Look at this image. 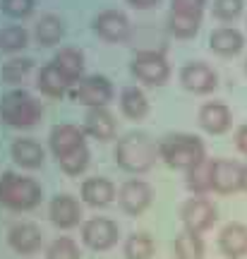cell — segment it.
<instances>
[{"mask_svg":"<svg viewBox=\"0 0 247 259\" xmlns=\"http://www.w3.org/2000/svg\"><path fill=\"white\" fill-rule=\"evenodd\" d=\"M199 125L209 135H221L230 127V111L226 103H219V101H211V103H204L199 108Z\"/></svg>","mask_w":247,"mask_h":259,"instance_id":"9a60e30c","label":"cell"},{"mask_svg":"<svg viewBox=\"0 0 247 259\" xmlns=\"http://www.w3.org/2000/svg\"><path fill=\"white\" fill-rule=\"evenodd\" d=\"M242 190L247 192V166L242 168Z\"/></svg>","mask_w":247,"mask_h":259,"instance_id":"f35d334b","label":"cell"},{"mask_svg":"<svg viewBox=\"0 0 247 259\" xmlns=\"http://www.w3.org/2000/svg\"><path fill=\"white\" fill-rule=\"evenodd\" d=\"M8 240L12 245V250L29 254V252H36L41 247V231L34 223H17V226L10 228Z\"/></svg>","mask_w":247,"mask_h":259,"instance_id":"2e32d148","label":"cell"},{"mask_svg":"<svg viewBox=\"0 0 247 259\" xmlns=\"http://www.w3.org/2000/svg\"><path fill=\"white\" fill-rule=\"evenodd\" d=\"M41 202V187L31 180V178H19L15 173H5L0 178V204L22 211V209H31Z\"/></svg>","mask_w":247,"mask_h":259,"instance_id":"3957f363","label":"cell"},{"mask_svg":"<svg viewBox=\"0 0 247 259\" xmlns=\"http://www.w3.org/2000/svg\"><path fill=\"white\" fill-rule=\"evenodd\" d=\"M180 216H183L185 228L190 233H201L214 226V221H216V209H214V204H211L209 199L194 197V199L183 204Z\"/></svg>","mask_w":247,"mask_h":259,"instance_id":"52a82bcc","label":"cell"},{"mask_svg":"<svg viewBox=\"0 0 247 259\" xmlns=\"http://www.w3.org/2000/svg\"><path fill=\"white\" fill-rule=\"evenodd\" d=\"M82 238L92 250H108L118 240V226L108 219H92L84 223Z\"/></svg>","mask_w":247,"mask_h":259,"instance_id":"9c48e42d","label":"cell"},{"mask_svg":"<svg viewBox=\"0 0 247 259\" xmlns=\"http://www.w3.org/2000/svg\"><path fill=\"white\" fill-rule=\"evenodd\" d=\"M240 187H242V166L238 161H228V158L214 161V190L228 194Z\"/></svg>","mask_w":247,"mask_h":259,"instance_id":"4fadbf2b","label":"cell"},{"mask_svg":"<svg viewBox=\"0 0 247 259\" xmlns=\"http://www.w3.org/2000/svg\"><path fill=\"white\" fill-rule=\"evenodd\" d=\"M82 147H87V144H84V135L79 132V127H74V125H55L51 130V149H53L58 161L74 154L77 149Z\"/></svg>","mask_w":247,"mask_h":259,"instance_id":"8fae6325","label":"cell"},{"mask_svg":"<svg viewBox=\"0 0 247 259\" xmlns=\"http://www.w3.org/2000/svg\"><path fill=\"white\" fill-rule=\"evenodd\" d=\"M120 206L125 209L128 213H142L151 202V187L142 180H128L125 185L120 187Z\"/></svg>","mask_w":247,"mask_h":259,"instance_id":"7c38bea8","label":"cell"},{"mask_svg":"<svg viewBox=\"0 0 247 259\" xmlns=\"http://www.w3.org/2000/svg\"><path fill=\"white\" fill-rule=\"evenodd\" d=\"M132 8H139V10H147V8H154L158 0H128Z\"/></svg>","mask_w":247,"mask_h":259,"instance_id":"74e56055","label":"cell"},{"mask_svg":"<svg viewBox=\"0 0 247 259\" xmlns=\"http://www.w3.org/2000/svg\"><path fill=\"white\" fill-rule=\"evenodd\" d=\"M94 31L106 41H125L130 36V22L118 10H103L94 19Z\"/></svg>","mask_w":247,"mask_h":259,"instance_id":"30bf717a","label":"cell"},{"mask_svg":"<svg viewBox=\"0 0 247 259\" xmlns=\"http://www.w3.org/2000/svg\"><path fill=\"white\" fill-rule=\"evenodd\" d=\"M72 99L77 103L92 106V108H103L113 99V87H110L106 77L94 74V77H87V79L79 82V87L72 92Z\"/></svg>","mask_w":247,"mask_h":259,"instance_id":"8992f818","label":"cell"},{"mask_svg":"<svg viewBox=\"0 0 247 259\" xmlns=\"http://www.w3.org/2000/svg\"><path fill=\"white\" fill-rule=\"evenodd\" d=\"M242 12V0H214V17L230 22Z\"/></svg>","mask_w":247,"mask_h":259,"instance_id":"836d02e7","label":"cell"},{"mask_svg":"<svg viewBox=\"0 0 247 259\" xmlns=\"http://www.w3.org/2000/svg\"><path fill=\"white\" fill-rule=\"evenodd\" d=\"M10 151H12V158L17 161L19 166H24V168L44 166V158H46L44 149L38 147L34 139H17V142L12 144Z\"/></svg>","mask_w":247,"mask_h":259,"instance_id":"7402d4cb","label":"cell"},{"mask_svg":"<svg viewBox=\"0 0 247 259\" xmlns=\"http://www.w3.org/2000/svg\"><path fill=\"white\" fill-rule=\"evenodd\" d=\"M175 254L178 259H201L204 257V242L199 233L185 231L175 238Z\"/></svg>","mask_w":247,"mask_h":259,"instance_id":"4316f807","label":"cell"},{"mask_svg":"<svg viewBox=\"0 0 247 259\" xmlns=\"http://www.w3.org/2000/svg\"><path fill=\"white\" fill-rule=\"evenodd\" d=\"M180 84H183L187 92H194V94H209L216 89V72L211 70L209 65L204 63H187L180 70Z\"/></svg>","mask_w":247,"mask_h":259,"instance_id":"ba28073f","label":"cell"},{"mask_svg":"<svg viewBox=\"0 0 247 259\" xmlns=\"http://www.w3.org/2000/svg\"><path fill=\"white\" fill-rule=\"evenodd\" d=\"M29 70H31V60H19V58H15V60H10V63L3 67V79L10 84L24 82Z\"/></svg>","mask_w":247,"mask_h":259,"instance_id":"1f68e13d","label":"cell"},{"mask_svg":"<svg viewBox=\"0 0 247 259\" xmlns=\"http://www.w3.org/2000/svg\"><path fill=\"white\" fill-rule=\"evenodd\" d=\"M53 63L58 65L72 82L74 79H79L82 72H84V58L77 48H63V51H58L55 58H53Z\"/></svg>","mask_w":247,"mask_h":259,"instance_id":"484cf974","label":"cell"},{"mask_svg":"<svg viewBox=\"0 0 247 259\" xmlns=\"http://www.w3.org/2000/svg\"><path fill=\"white\" fill-rule=\"evenodd\" d=\"M242 44H245L242 34H240L238 29H230V27L214 29L211 36H209L211 51L219 53V56H235V53H240Z\"/></svg>","mask_w":247,"mask_h":259,"instance_id":"ac0fdd59","label":"cell"},{"mask_svg":"<svg viewBox=\"0 0 247 259\" xmlns=\"http://www.w3.org/2000/svg\"><path fill=\"white\" fill-rule=\"evenodd\" d=\"M132 74L139 82L149 84V87H161L168 82L171 77V67L166 63V58L156 51H142L132 60Z\"/></svg>","mask_w":247,"mask_h":259,"instance_id":"5b68a950","label":"cell"},{"mask_svg":"<svg viewBox=\"0 0 247 259\" xmlns=\"http://www.w3.org/2000/svg\"><path fill=\"white\" fill-rule=\"evenodd\" d=\"M245 72H247V63H245Z\"/></svg>","mask_w":247,"mask_h":259,"instance_id":"ab89813d","label":"cell"},{"mask_svg":"<svg viewBox=\"0 0 247 259\" xmlns=\"http://www.w3.org/2000/svg\"><path fill=\"white\" fill-rule=\"evenodd\" d=\"M38 89L44 94H48V96H63L67 89H70V84H72V79L67 77V74L58 67L55 63H51V65H46L41 72H38Z\"/></svg>","mask_w":247,"mask_h":259,"instance_id":"d6986e66","label":"cell"},{"mask_svg":"<svg viewBox=\"0 0 247 259\" xmlns=\"http://www.w3.org/2000/svg\"><path fill=\"white\" fill-rule=\"evenodd\" d=\"M235 144H238V149L247 156V125H242V127L238 130V135H235Z\"/></svg>","mask_w":247,"mask_h":259,"instance_id":"8d00e7d4","label":"cell"},{"mask_svg":"<svg viewBox=\"0 0 247 259\" xmlns=\"http://www.w3.org/2000/svg\"><path fill=\"white\" fill-rule=\"evenodd\" d=\"M115 190L106 178H89L82 183V199L92 206H106L113 202Z\"/></svg>","mask_w":247,"mask_h":259,"instance_id":"44dd1931","label":"cell"},{"mask_svg":"<svg viewBox=\"0 0 247 259\" xmlns=\"http://www.w3.org/2000/svg\"><path fill=\"white\" fill-rule=\"evenodd\" d=\"M29 34L22 27H8L0 31V48L3 51H22L27 46Z\"/></svg>","mask_w":247,"mask_h":259,"instance_id":"f546056e","label":"cell"},{"mask_svg":"<svg viewBox=\"0 0 247 259\" xmlns=\"http://www.w3.org/2000/svg\"><path fill=\"white\" fill-rule=\"evenodd\" d=\"M201 17H192V15H178V12H171L168 17V29L171 34H175L178 38H190L199 31Z\"/></svg>","mask_w":247,"mask_h":259,"instance_id":"83f0119b","label":"cell"},{"mask_svg":"<svg viewBox=\"0 0 247 259\" xmlns=\"http://www.w3.org/2000/svg\"><path fill=\"white\" fill-rule=\"evenodd\" d=\"M158 156L171 168H187L192 170L204 161V144L194 135H166L158 142Z\"/></svg>","mask_w":247,"mask_h":259,"instance_id":"7a4b0ae2","label":"cell"},{"mask_svg":"<svg viewBox=\"0 0 247 259\" xmlns=\"http://www.w3.org/2000/svg\"><path fill=\"white\" fill-rule=\"evenodd\" d=\"M58 163H60V168H63L65 173H70V176H77V173H82L84 168H87V163H89V149H87V147L77 149L74 154H70V156L60 158Z\"/></svg>","mask_w":247,"mask_h":259,"instance_id":"4dcf8cb0","label":"cell"},{"mask_svg":"<svg viewBox=\"0 0 247 259\" xmlns=\"http://www.w3.org/2000/svg\"><path fill=\"white\" fill-rule=\"evenodd\" d=\"M79 204L74 202L70 194H58L53 202H51V221L60 228H72L79 221Z\"/></svg>","mask_w":247,"mask_h":259,"instance_id":"e0dca14e","label":"cell"},{"mask_svg":"<svg viewBox=\"0 0 247 259\" xmlns=\"http://www.w3.org/2000/svg\"><path fill=\"white\" fill-rule=\"evenodd\" d=\"M120 108H122V113H125L128 118L139 120V118H144L149 111L147 96L139 92L137 87H125L122 94H120Z\"/></svg>","mask_w":247,"mask_h":259,"instance_id":"603a6c76","label":"cell"},{"mask_svg":"<svg viewBox=\"0 0 247 259\" xmlns=\"http://www.w3.org/2000/svg\"><path fill=\"white\" fill-rule=\"evenodd\" d=\"M84 127H87V132L92 137L101 139V142H106V139L115 135V120H113V115L106 108H92L87 113V118H84Z\"/></svg>","mask_w":247,"mask_h":259,"instance_id":"ffe728a7","label":"cell"},{"mask_svg":"<svg viewBox=\"0 0 247 259\" xmlns=\"http://www.w3.org/2000/svg\"><path fill=\"white\" fill-rule=\"evenodd\" d=\"M158 147L144 132H130L115 147V161L130 173H144L154 166Z\"/></svg>","mask_w":247,"mask_h":259,"instance_id":"6da1fadb","label":"cell"},{"mask_svg":"<svg viewBox=\"0 0 247 259\" xmlns=\"http://www.w3.org/2000/svg\"><path fill=\"white\" fill-rule=\"evenodd\" d=\"M204 5H207V0H171V12L201 17V10H204Z\"/></svg>","mask_w":247,"mask_h":259,"instance_id":"e575fe53","label":"cell"},{"mask_svg":"<svg viewBox=\"0 0 247 259\" xmlns=\"http://www.w3.org/2000/svg\"><path fill=\"white\" fill-rule=\"evenodd\" d=\"M65 34V24L60 17H55V15H44V17L38 19L36 24V41L41 46H53L58 44Z\"/></svg>","mask_w":247,"mask_h":259,"instance_id":"d4e9b609","label":"cell"},{"mask_svg":"<svg viewBox=\"0 0 247 259\" xmlns=\"http://www.w3.org/2000/svg\"><path fill=\"white\" fill-rule=\"evenodd\" d=\"M187 187L197 194H204L214 190V161L211 158H204L199 166H194L190 173H187Z\"/></svg>","mask_w":247,"mask_h":259,"instance_id":"cb8c5ba5","label":"cell"},{"mask_svg":"<svg viewBox=\"0 0 247 259\" xmlns=\"http://www.w3.org/2000/svg\"><path fill=\"white\" fill-rule=\"evenodd\" d=\"M154 252V240L149 238L147 233H137L125 242V254L128 259H149Z\"/></svg>","mask_w":247,"mask_h":259,"instance_id":"f1b7e54d","label":"cell"},{"mask_svg":"<svg viewBox=\"0 0 247 259\" xmlns=\"http://www.w3.org/2000/svg\"><path fill=\"white\" fill-rule=\"evenodd\" d=\"M3 12H8L10 17H29L34 10V0H3Z\"/></svg>","mask_w":247,"mask_h":259,"instance_id":"d590c367","label":"cell"},{"mask_svg":"<svg viewBox=\"0 0 247 259\" xmlns=\"http://www.w3.org/2000/svg\"><path fill=\"white\" fill-rule=\"evenodd\" d=\"M0 118L10 127H31L41 118V106L24 89H15L0 99Z\"/></svg>","mask_w":247,"mask_h":259,"instance_id":"277c9868","label":"cell"},{"mask_svg":"<svg viewBox=\"0 0 247 259\" xmlns=\"http://www.w3.org/2000/svg\"><path fill=\"white\" fill-rule=\"evenodd\" d=\"M46 259H79V250H77L74 240H70V238H58V240L48 247Z\"/></svg>","mask_w":247,"mask_h":259,"instance_id":"d6a6232c","label":"cell"},{"mask_svg":"<svg viewBox=\"0 0 247 259\" xmlns=\"http://www.w3.org/2000/svg\"><path fill=\"white\" fill-rule=\"evenodd\" d=\"M221 252L230 259H240L247 254V226L242 223H228L219 235Z\"/></svg>","mask_w":247,"mask_h":259,"instance_id":"5bb4252c","label":"cell"}]
</instances>
